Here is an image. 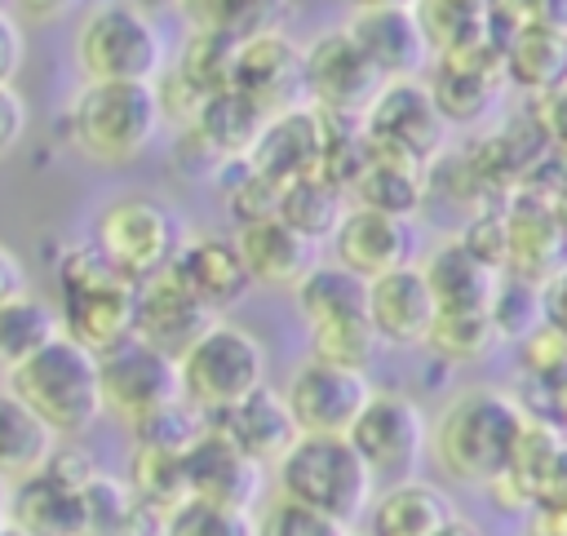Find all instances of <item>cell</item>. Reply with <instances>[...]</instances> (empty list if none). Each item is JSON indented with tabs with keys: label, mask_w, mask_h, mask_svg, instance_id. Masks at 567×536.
<instances>
[{
	"label": "cell",
	"mask_w": 567,
	"mask_h": 536,
	"mask_svg": "<svg viewBox=\"0 0 567 536\" xmlns=\"http://www.w3.org/2000/svg\"><path fill=\"white\" fill-rule=\"evenodd\" d=\"M527 425L532 416L514 394L496 385H461L430 425V456L447 478L492 487L509 470Z\"/></svg>",
	"instance_id": "cell-1"
},
{
	"label": "cell",
	"mask_w": 567,
	"mask_h": 536,
	"mask_svg": "<svg viewBox=\"0 0 567 536\" xmlns=\"http://www.w3.org/2000/svg\"><path fill=\"white\" fill-rule=\"evenodd\" d=\"M164 128L155 84H80L62 111V137L97 168H124Z\"/></svg>",
	"instance_id": "cell-2"
},
{
	"label": "cell",
	"mask_w": 567,
	"mask_h": 536,
	"mask_svg": "<svg viewBox=\"0 0 567 536\" xmlns=\"http://www.w3.org/2000/svg\"><path fill=\"white\" fill-rule=\"evenodd\" d=\"M71 58L80 84H159L168 71V35L151 9L102 0L80 13Z\"/></svg>",
	"instance_id": "cell-3"
},
{
	"label": "cell",
	"mask_w": 567,
	"mask_h": 536,
	"mask_svg": "<svg viewBox=\"0 0 567 536\" xmlns=\"http://www.w3.org/2000/svg\"><path fill=\"white\" fill-rule=\"evenodd\" d=\"M270 478L275 496H288L350 532L368 518V505L377 501V478L368 474L346 434H297Z\"/></svg>",
	"instance_id": "cell-4"
},
{
	"label": "cell",
	"mask_w": 567,
	"mask_h": 536,
	"mask_svg": "<svg viewBox=\"0 0 567 536\" xmlns=\"http://www.w3.org/2000/svg\"><path fill=\"white\" fill-rule=\"evenodd\" d=\"M53 279H58V301L53 306H58V319H62V337L80 341L93 354H106V350H115L120 341L133 337L137 284L115 275L89 239L66 244L58 252Z\"/></svg>",
	"instance_id": "cell-5"
},
{
	"label": "cell",
	"mask_w": 567,
	"mask_h": 536,
	"mask_svg": "<svg viewBox=\"0 0 567 536\" xmlns=\"http://www.w3.org/2000/svg\"><path fill=\"white\" fill-rule=\"evenodd\" d=\"M4 390L13 399H22L58 439H80L106 416L97 354L71 337L49 341L40 354H31L13 372H4Z\"/></svg>",
	"instance_id": "cell-6"
},
{
	"label": "cell",
	"mask_w": 567,
	"mask_h": 536,
	"mask_svg": "<svg viewBox=\"0 0 567 536\" xmlns=\"http://www.w3.org/2000/svg\"><path fill=\"white\" fill-rule=\"evenodd\" d=\"M186 235L190 230L168 199L146 190H124L97 208L89 244L102 252V261L115 275H124L128 284H142L177 261Z\"/></svg>",
	"instance_id": "cell-7"
},
{
	"label": "cell",
	"mask_w": 567,
	"mask_h": 536,
	"mask_svg": "<svg viewBox=\"0 0 567 536\" xmlns=\"http://www.w3.org/2000/svg\"><path fill=\"white\" fill-rule=\"evenodd\" d=\"M177 381H182V403L199 412L204 421H217L248 394L266 385V346L230 323L217 319L182 359H177Z\"/></svg>",
	"instance_id": "cell-8"
},
{
	"label": "cell",
	"mask_w": 567,
	"mask_h": 536,
	"mask_svg": "<svg viewBox=\"0 0 567 536\" xmlns=\"http://www.w3.org/2000/svg\"><path fill=\"white\" fill-rule=\"evenodd\" d=\"M381 89H385V75L368 62V53L350 40L341 22L323 27L301 44V102L310 111L359 124Z\"/></svg>",
	"instance_id": "cell-9"
},
{
	"label": "cell",
	"mask_w": 567,
	"mask_h": 536,
	"mask_svg": "<svg viewBox=\"0 0 567 536\" xmlns=\"http://www.w3.org/2000/svg\"><path fill=\"white\" fill-rule=\"evenodd\" d=\"M346 439L381 487L421 478V465L430 461V416L403 390H377Z\"/></svg>",
	"instance_id": "cell-10"
},
{
	"label": "cell",
	"mask_w": 567,
	"mask_h": 536,
	"mask_svg": "<svg viewBox=\"0 0 567 536\" xmlns=\"http://www.w3.org/2000/svg\"><path fill=\"white\" fill-rule=\"evenodd\" d=\"M359 133L372 155L412 168H430L447 146V120L439 115L425 80H390L377 93V102L363 111Z\"/></svg>",
	"instance_id": "cell-11"
},
{
	"label": "cell",
	"mask_w": 567,
	"mask_h": 536,
	"mask_svg": "<svg viewBox=\"0 0 567 536\" xmlns=\"http://www.w3.org/2000/svg\"><path fill=\"white\" fill-rule=\"evenodd\" d=\"M97 377H102V412L128 430H137L151 416L182 403L177 359H168L164 350H155L137 337L97 354Z\"/></svg>",
	"instance_id": "cell-12"
},
{
	"label": "cell",
	"mask_w": 567,
	"mask_h": 536,
	"mask_svg": "<svg viewBox=\"0 0 567 536\" xmlns=\"http://www.w3.org/2000/svg\"><path fill=\"white\" fill-rule=\"evenodd\" d=\"M372 394H377V385L368 381V372L332 368L319 359L297 363V372L288 377V390H284L297 434H350Z\"/></svg>",
	"instance_id": "cell-13"
},
{
	"label": "cell",
	"mask_w": 567,
	"mask_h": 536,
	"mask_svg": "<svg viewBox=\"0 0 567 536\" xmlns=\"http://www.w3.org/2000/svg\"><path fill=\"white\" fill-rule=\"evenodd\" d=\"M341 27L368 53V62L390 80H421L430 71V49L416 22V9L403 0H363L354 4Z\"/></svg>",
	"instance_id": "cell-14"
},
{
	"label": "cell",
	"mask_w": 567,
	"mask_h": 536,
	"mask_svg": "<svg viewBox=\"0 0 567 536\" xmlns=\"http://www.w3.org/2000/svg\"><path fill=\"white\" fill-rule=\"evenodd\" d=\"M328 248H332L337 266H346L354 279L372 284L403 266H416V226L408 217L350 204L346 217L337 221Z\"/></svg>",
	"instance_id": "cell-15"
},
{
	"label": "cell",
	"mask_w": 567,
	"mask_h": 536,
	"mask_svg": "<svg viewBox=\"0 0 567 536\" xmlns=\"http://www.w3.org/2000/svg\"><path fill=\"white\" fill-rule=\"evenodd\" d=\"M182 470H186V501H199V505H213V509H230V514H257L261 487H266V470L257 461H248L213 425L186 447Z\"/></svg>",
	"instance_id": "cell-16"
},
{
	"label": "cell",
	"mask_w": 567,
	"mask_h": 536,
	"mask_svg": "<svg viewBox=\"0 0 567 536\" xmlns=\"http://www.w3.org/2000/svg\"><path fill=\"white\" fill-rule=\"evenodd\" d=\"M328 115L301 106H288L279 115H270L248 151V168L270 177L275 186L301 182V177H323V159H328Z\"/></svg>",
	"instance_id": "cell-17"
},
{
	"label": "cell",
	"mask_w": 567,
	"mask_h": 536,
	"mask_svg": "<svg viewBox=\"0 0 567 536\" xmlns=\"http://www.w3.org/2000/svg\"><path fill=\"white\" fill-rule=\"evenodd\" d=\"M213 323H217V315L177 279L173 266L137 284L133 337L146 341V346H155V350H164L168 359H182Z\"/></svg>",
	"instance_id": "cell-18"
},
{
	"label": "cell",
	"mask_w": 567,
	"mask_h": 536,
	"mask_svg": "<svg viewBox=\"0 0 567 536\" xmlns=\"http://www.w3.org/2000/svg\"><path fill=\"white\" fill-rule=\"evenodd\" d=\"M230 89L244 93L266 115H279L288 106H301V44H292L279 27H266L235 44V71Z\"/></svg>",
	"instance_id": "cell-19"
},
{
	"label": "cell",
	"mask_w": 567,
	"mask_h": 536,
	"mask_svg": "<svg viewBox=\"0 0 567 536\" xmlns=\"http://www.w3.org/2000/svg\"><path fill=\"white\" fill-rule=\"evenodd\" d=\"M425 89L439 106V115L447 124H478L496 111L501 89H505V62L496 44L456 53V58H439L430 62Z\"/></svg>",
	"instance_id": "cell-20"
},
{
	"label": "cell",
	"mask_w": 567,
	"mask_h": 536,
	"mask_svg": "<svg viewBox=\"0 0 567 536\" xmlns=\"http://www.w3.org/2000/svg\"><path fill=\"white\" fill-rule=\"evenodd\" d=\"M434 319H439V301H434L421 266H403V270L368 284V323L381 346L425 350Z\"/></svg>",
	"instance_id": "cell-21"
},
{
	"label": "cell",
	"mask_w": 567,
	"mask_h": 536,
	"mask_svg": "<svg viewBox=\"0 0 567 536\" xmlns=\"http://www.w3.org/2000/svg\"><path fill=\"white\" fill-rule=\"evenodd\" d=\"M505 230H509V257H505L509 275L549 284L558 270H567V221L545 195L536 190L514 195V204L505 208Z\"/></svg>",
	"instance_id": "cell-22"
},
{
	"label": "cell",
	"mask_w": 567,
	"mask_h": 536,
	"mask_svg": "<svg viewBox=\"0 0 567 536\" xmlns=\"http://www.w3.org/2000/svg\"><path fill=\"white\" fill-rule=\"evenodd\" d=\"M177 279L221 319L226 310H235L248 288H252V275L244 266V252L235 244V230L230 235H217V230H190L177 261H173Z\"/></svg>",
	"instance_id": "cell-23"
},
{
	"label": "cell",
	"mask_w": 567,
	"mask_h": 536,
	"mask_svg": "<svg viewBox=\"0 0 567 536\" xmlns=\"http://www.w3.org/2000/svg\"><path fill=\"white\" fill-rule=\"evenodd\" d=\"M221 439H230L248 461H257L261 470H275L284 461V452L297 443V421L288 412L284 390H275L270 381L248 394L244 403H235L230 412H221L217 421H208Z\"/></svg>",
	"instance_id": "cell-24"
},
{
	"label": "cell",
	"mask_w": 567,
	"mask_h": 536,
	"mask_svg": "<svg viewBox=\"0 0 567 536\" xmlns=\"http://www.w3.org/2000/svg\"><path fill=\"white\" fill-rule=\"evenodd\" d=\"M235 244L244 252V266H248L252 284H266V288H288L292 292L323 261L319 257V244L306 239L301 230H292L284 217L235 226Z\"/></svg>",
	"instance_id": "cell-25"
},
{
	"label": "cell",
	"mask_w": 567,
	"mask_h": 536,
	"mask_svg": "<svg viewBox=\"0 0 567 536\" xmlns=\"http://www.w3.org/2000/svg\"><path fill=\"white\" fill-rule=\"evenodd\" d=\"M4 523L27 532V536H84L80 483L62 478L58 470H44L35 478L9 483V492H4Z\"/></svg>",
	"instance_id": "cell-26"
},
{
	"label": "cell",
	"mask_w": 567,
	"mask_h": 536,
	"mask_svg": "<svg viewBox=\"0 0 567 536\" xmlns=\"http://www.w3.org/2000/svg\"><path fill=\"white\" fill-rule=\"evenodd\" d=\"M416 266H421V275L430 284L439 310H487L492 297H496V284L505 275V270L487 266L478 252H470L461 235L434 244L430 257L416 261Z\"/></svg>",
	"instance_id": "cell-27"
},
{
	"label": "cell",
	"mask_w": 567,
	"mask_h": 536,
	"mask_svg": "<svg viewBox=\"0 0 567 536\" xmlns=\"http://www.w3.org/2000/svg\"><path fill=\"white\" fill-rule=\"evenodd\" d=\"M456 505L439 483L412 478V483H394L381 487L377 501L368 505L363 518V536H439L447 523H456Z\"/></svg>",
	"instance_id": "cell-28"
},
{
	"label": "cell",
	"mask_w": 567,
	"mask_h": 536,
	"mask_svg": "<svg viewBox=\"0 0 567 536\" xmlns=\"http://www.w3.org/2000/svg\"><path fill=\"white\" fill-rule=\"evenodd\" d=\"M523 13H527V4H523ZM501 62H505V84H514L523 93L545 97V93L567 89V35H558L532 18H523L509 31V40L501 44Z\"/></svg>",
	"instance_id": "cell-29"
},
{
	"label": "cell",
	"mask_w": 567,
	"mask_h": 536,
	"mask_svg": "<svg viewBox=\"0 0 567 536\" xmlns=\"http://www.w3.org/2000/svg\"><path fill=\"white\" fill-rule=\"evenodd\" d=\"M62 439L0 385V483H22L49 470Z\"/></svg>",
	"instance_id": "cell-30"
},
{
	"label": "cell",
	"mask_w": 567,
	"mask_h": 536,
	"mask_svg": "<svg viewBox=\"0 0 567 536\" xmlns=\"http://www.w3.org/2000/svg\"><path fill=\"white\" fill-rule=\"evenodd\" d=\"M425 168H412V164H399V159H385V155H372L363 146V159L346 186V199L359 204V208H377V213H394V217H408L425 204Z\"/></svg>",
	"instance_id": "cell-31"
},
{
	"label": "cell",
	"mask_w": 567,
	"mask_h": 536,
	"mask_svg": "<svg viewBox=\"0 0 567 536\" xmlns=\"http://www.w3.org/2000/svg\"><path fill=\"white\" fill-rule=\"evenodd\" d=\"M412 9H416V22H421L430 62L492 44L487 4H474V0H425V4H412Z\"/></svg>",
	"instance_id": "cell-32"
},
{
	"label": "cell",
	"mask_w": 567,
	"mask_h": 536,
	"mask_svg": "<svg viewBox=\"0 0 567 536\" xmlns=\"http://www.w3.org/2000/svg\"><path fill=\"white\" fill-rule=\"evenodd\" d=\"M58 337H62V319H58L53 301H44L35 292L4 301L0 306V372H13L18 363L40 354Z\"/></svg>",
	"instance_id": "cell-33"
},
{
	"label": "cell",
	"mask_w": 567,
	"mask_h": 536,
	"mask_svg": "<svg viewBox=\"0 0 567 536\" xmlns=\"http://www.w3.org/2000/svg\"><path fill=\"white\" fill-rule=\"evenodd\" d=\"M292 306L306 319V328L328 323V319H346V315H368V284L354 279L346 266L337 261H319L297 288H292Z\"/></svg>",
	"instance_id": "cell-34"
},
{
	"label": "cell",
	"mask_w": 567,
	"mask_h": 536,
	"mask_svg": "<svg viewBox=\"0 0 567 536\" xmlns=\"http://www.w3.org/2000/svg\"><path fill=\"white\" fill-rule=\"evenodd\" d=\"M182 456L186 452H164V447L133 443L128 474H124L133 501L146 505L159 518H168L177 505H186V470H182Z\"/></svg>",
	"instance_id": "cell-35"
},
{
	"label": "cell",
	"mask_w": 567,
	"mask_h": 536,
	"mask_svg": "<svg viewBox=\"0 0 567 536\" xmlns=\"http://www.w3.org/2000/svg\"><path fill=\"white\" fill-rule=\"evenodd\" d=\"M350 199L341 186H332L328 177H301V182H288L284 195H279V217L301 230L306 239H315L319 248L332 239L337 221L346 217Z\"/></svg>",
	"instance_id": "cell-36"
},
{
	"label": "cell",
	"mask_w": 567,
	"mask_h": 536,
	"mask_svg": "<svg viewBox=\"0 0 567 536\" xmlns=\"http://www.w3.org/2000/svg\"><path fill=\"white\" fill-rule=\"evenodd\" d=\"M496 346H501V337H496L487 310H439V319L430 328V341H425V350L447 368L478 363Z\"/></svg>",
	"instance_id": "cell-37"
},
{
	"label": "cell",
	"mask_w": 567,
	"mask_h": 536,
	"mask_svg": "<svg viewBox=\"0 0 567 536\" xmlns=\"http://www.w3.org/2000/svg\"><path fill=\"white\" fill-rule=\"evenodd\" d=\"M310 332V359L332 363V368H350V372H368L381 341L368 323V315H346V319H328L306 328Z\"/></svg>",
	"instance_id": "cell-38"
},
{
	"label": "cell",
	"mask_w": 567,
	"mask_h": 536,
	"mask_svg": "<svg viewBox=\"0 0 567 536\" xmlns=\"http://www.w3.org/2000/svg\"><path fill=\"white\" fill-rule=\"evenodd\" d=\"M487 319L496 328L501 341H527L536 328H545V284H532V279H518V275H501L496 284V297L487 306Z\"/></svg>",
	"instance_id": "cell-39"
},
{
	"label": "cell",
	"mask_w": 567,
	"mask_h": 536,
	"mask_svg": "<svg viewBox=\"0 0 567 536\" xmlns=\"http://www.w3.org/2000/svg\"><path fill=\"white\" fill-rule=\"evenodd\" d=\"M252 536H354V532L297 505V501H288V496H270L252 514Z\"/></svg>",
	"instance_id": "cell-40"
},
{
	"label": "cell",
	"mask_w": 567,
	"mask_h": 536,
	"mask_svg": "<svg viewBox=\"0 0 567 536\" xmlns=\"http://www.w3.org/2000/svg\"><path fill=\"white\" fill-rule=\"evenodd\" d=\"M159 536H252V514H230V509L186 501L164 518Z\"/></svg>",
	"instance_id": "cell-41"
},
{
	"label": "cell",
	"mask_w": 567,
	"mask_h": 536,
	"mask_svg": "<svg viewBox=\"0 0 567 536\" xmlns=\"http://www.w3.org/2000/svg\"><path fill=\"white\" fill-rule=\"evenodd\" d=\"M523 350V363L536 372V377H563L567 372V337L558 328H536L527 341H518Z\"/></svg>",
	"instance_id": "cell-42"
},
{
	"label": "cell",
	"mask_w": 567,
	"mask_h": 536,
	"mask_svg": "<svg viewBox=\"0 0 567 536\" xmlns=\"http://www.w3.org/2000/svg\"><path fill=\"white\" fill-rule=\"evenodd\" d=\"M22 62H27V35H22V18H18L9 4H0V89H9V84L18 80Z\"/></svg>",
	"instance_id": "cell-43"
},
{
	"label": "cell",
	"mask_w": 567,
	"mask_h": 536,
	"mask_svg": "<svg viewBox=\"0 0 567 536\" xmlns=\"http://www.w3.org/2000/svg\"><path fill=\"white\" fill-rule=\"evenodd\" d=\"M22 133H27V102L9 84V89H0V159L22 142Z\"/></svg>",
	"instance_id": "cell-44"
},
{
	"label": "cell",
	"mask_w": 567,
	"mask_h": 536,
	"mask_svg": "<svg viewBox=\"0 0 567 536\" xmlns=\"http://www.w3.org/2000/svg\"><path fill=\"white\" fill-rule=\"evenodd\" d=\"M22 292H27V266L9 244H0V306L22 297Z\"/></svg>",
	"instance_id": "cell-45"
},
{
	"label": "cell",
	"mask_w": 567,
	"mask_h": 536,
	"mask_svg": "<svg viewBox=\"0 0 567 536\" xmlns=\"http://www.w3.org/2000/svg\"><path fill=\"white\" fill-rule=\"evenodd\" d=\"M545 323L567 337V270H558V275L545 284Z\"/></svg>",
	"instance_id": "cell-46"
},
{
	"label": "cell",
	"mask_w": 567,
	"mask_h": 536,
	"mask_svg": "<svg viewBox=\"0 0 567 536\" xmlns=\"http://www.w3.org/2000/svg\"><path fill=\"white\" fill-rule=\"evenodd\" d=\"M439 536H483V532H478V527H474L470 518H456V523H447V527H443Z\"/></svg>",
	"instance_id": "cell-47"
},
{
	"label": "cell",
	"mask_w": 567,
	"mask_h": 536,
	"mask_svg": "<svg viewBox=\"0 0 567 536\" xmlns=\"http://www.w3.org/2000/svg\"><path fill=\"white\" fill-rule=\"evenodd\" d=\"M0 536H27V532H18V527H9V523H4V532H0Z\"/></svg>",
	"instance_id": "cell-48"
},
{
	"label": "cell",
	"mask_w": 567,
	"mask_h": 536,
	"mask_svg": "<svg viewBox=\"0 0 567 536\" xmlns=\"http://www.w3.org/2000/svg\"><path fill=\"white\" fill-rule=\"evenodd\" d=\"M4 492H9V483H0V509H4Z\"/></svg>",
	"instance_id": "cell-49"
},
{
	"label": "cell",
	"mask_w": 567,
	"mask_h": 536,
	"mask_svg": "<svg viewBox=\"0 0 567 536\" xmlns=\"http://www.w3.org/2000/svg\"><path fill=\"white\" fill-rule=\"evenodd\" d=\"M0 532H4V509H0Z\"/></svg>",
	"instance_id": "cell-50"
},
{
	"label": "cell",
	"mask_w": 567,
	"mask_h": 536,
	"mask_svg": "<svg viewBox=\"0 0 567 536\" xmlns=\"http://www.w3.org/2000/svg\"><path fill=\"white\" fill-rule=\"evenodd\" d=\"M354 536H359V532H354Z\"/></svg>",
	"instance_id": "cell-51"
}]
</instances>
